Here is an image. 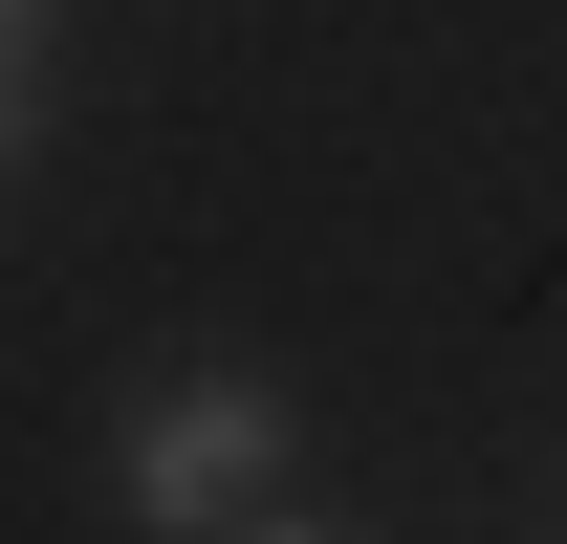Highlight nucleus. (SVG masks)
Wrapping results in <instances>:
<instances>
[{
  "mask_svg": "<svg viewBox=\"0 0 567 544\" xmlns=\"http://www.w3.org/2000/svg\"><path fill=\"white\" fill-rule=\"evenodd\" d=\"M110 501H132L153 544H218L240 501H284V370H197V393H153L132 458H110Z\"/></svg>",
  "mask_w": 567,
  "mask_h": 544,
  "instance_id": "obj_1",
  "label": "nucleus"
},
{
  "mask_svg": "<svg viewBox=\"0 0 567 544\" xmlns=\"http://www.w3.org/2000/svg\"><path fill=\"white\" fill-rule=\"evenodd\" d=\"M22 153H44V109H22V66H0V175H22Z\"/></svg>",
  "mask_w": 567,
  "mask_h": 544,
  "instance_id": "obj_2",
  "label": "nucleus"
},
{
  "mask_svg": "<svg viewBox=\"0 0 567 544\" xmlns=\"http://www.w3.org/2000/svg\"><path fill=\"white\" fill-rule=\"evenodd\" d=\"M218 544H328V523H284V501H240V523H218Z\"/></svg>",
  "mask_w": 567,
  "mask_h": 544,
  "instance_id": "obj_3",
  "label": "nucleus"
},
{
  "mask_svg": "<svg viewBox=\"0 0 567 544\" xmlns=\"http://www.w3.org/2000/svg\"><path fill=\"white\" fill-rule=\"evenodd\" d=\"M22 22H44V0H0V66H22Z\"/></svg>",
  "mask_w": 567,
  "mask_h": 544,
  "instance_id": "obj_4",
  "label": "nucleus"
}]
</instances>
